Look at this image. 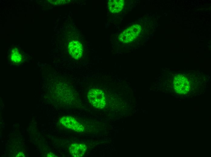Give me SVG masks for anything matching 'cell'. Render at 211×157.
<instances>
[{
	"label": "cell",
	"mask_w": 211,
	"mask_h": 157,
	"mask_svg": "<svg viewBox=\"0 0 211 157\" xmlns=\"http://www.w3.org/2000/svg\"><path fill=\"white\" fill-rule=\"evenodd\" d=\"M87 97L89 102L94 107L98 109L104 108L106 105L105 95L101 90L93 88L88 92Z\"/></svg>",
	"instance_id": "6da1fadb"
},
{
	"label": "cell",
	"mask_w": 211,
	"mask_h": 157,
	"mask_svg": "<svg viewBox=\"0 0 211 157\" xmlns=\"http://www.w3.org/2000/svg\"><path fill=\"white\" fill-rule=\"evenodd\" d=\"M173 87L175 91L180 94H185L189 92L190 88V83L186 76L177 75L174 79Z\"/></svg>",
	"instance_id": "7a4b0ae2"
},
{
	"label": "cell",
	"mask_w": 211,
	"mask_h": 157,
	"mask_svg": "<svg viewBox=\"0 0 211 157\" xmlns=\"http://www.w3.org/2000/svg\"><path fill=\"white\" fill-rule=\"evenodd\" d=\"M141 30V26L134 24L125 30L119 36V39L122 43H128L135 40Z\"/></svg>",
	"instance_id": "3957f363"
},
{
	"label": "cell",
	"mask_w": 211,
	"mask_h": 157,
	"mask_svg": "<svg viewBox=\"0 0 211 157\" xmlns=\"http://www.w3.org/2000/svg\"><path fill=\"white\" fill-rule=\"evenodd\" d=\"M60 123L68 129L76 132H81L84 130V127L74 118L69 116H64L60 120Z\"/></svg>",
	"instance_id": "277c9868"
},
{
	"label": "cell",
	"mask_w": 211,
	"mask_h": 157,
	"mask_svg": "<svg viewBox=\"0 0 211 157\" xmlns=\"http://www.w3.org/2000/svg\"><path fill=\"white\" fill-rule=\"evenodd\" d=\"M83 50L82 44L77 41H72L69 44V52L71 56L76 59H80L81 57Z\"/></svg>",
	"instance_id": "5b68a950"
},
{
	"label": "cell",
	"mask_w": 211,
	"mask_h": 157,
	"mask_svg": "<svg viewBox=\"0 0 211 157\" xmlns=\"http://www.w3.org/2000/svg\"><path fill=\"white\" fill-rule=\"evenodd\" d=\"M86 149V146L84 144L73 143L70 145L69 151L73 156L81 157L83 155Z\"/></svg>",
	"instance_id": "8992f818"
},
{
	"label": "cell",
	"mask_w": 211,
	"mask_h": 157,
	"mask_svg": "<svg viewBox=\"0 0 211 157\" xmlns=\"http://www.w3.org/2000/svg\"><path fill=\"white\" fill-rule=\"evenodd\" d=\"M124 5L123 0H111L108 2V7L110 11L112 13H117L121 11Z\"/></svg>",
	"instance_id": "52a82bcc"
},
{
	"label": "cell",
	"mask_w": 211,
	"mask_h": 157,
	"mask_svg": "<svg viewBox=\"0 0 211 157\" xmlns=\"http://www.w3.org/2000/svg\"><path fill=\"white\" fill-rule=\"evenodd\" d=\"M11 59L13 62L18 63L21 60L22 56L18 51L15 49L14 50L12 51Z\"/></svg>",
	"instance_id": "ba28073f"
},
{
	"label": "cell",
	"mask_w": 211,
	"mask_h": 157,
	"mask_svg": "<svg viewBox=\"0 0 211 157\" xmlns=\"http://www.w3.org/2000/svg\"><path fill=\"white\" fill-rule=\"evenodd\" d=\"M16 157H25V155L22 152H21L18 153Z\"/></svg>",
	"instance_id": "9c48e42d"
},
{
	"label": "cell",
	"mask_w": 211,
	"mask_h": 157,
	"mask_svg": "<svg viewBox=\"0 0 211 157\" xmlns=\"http://www.w3.org/2000/svg\"><path fill=\"white\" fill-rule=\"evenodd\" d=\"M47 157H57L54 154L52 153H50L48 154Z\"/></svg>",
	"instance_id": "30bf717a"
}]
</instances>
